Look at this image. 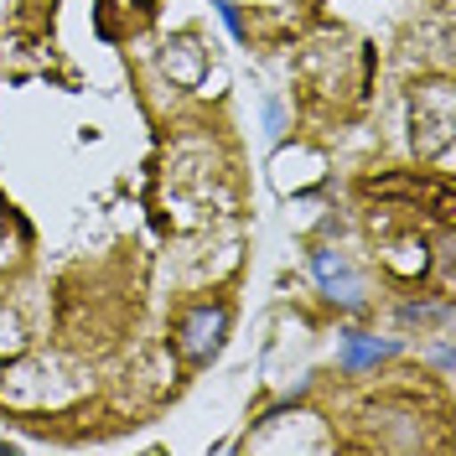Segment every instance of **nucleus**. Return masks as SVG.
Wrapping results in <instances>:
<instances>
[{
	"label": "nucleus",
	"instance_id": "nucleus-1",
	"mask_svg": "<svg viewBox=\"0 0 456 456\" xmlns=\"http://www.w3.org/2000/svg\"><path fill=\"white\" fill-rule=\"evenodd\" d=\"M312 275H316V285H322L332 301H347V306L363 301V281H358V270L347 265V255H338V249H316L312 255Z\"/></svg>",
	"mask_w": 456,
	"mask_h": 456
},
{
	"label": "nucleus",
	"instance_id": "nucleus-2",
	"mask_svg": "<svg viewBox=\"0 0 456 456\" xmlns=\"http://www.w3.org/2000/svg\"><path fill=\"white\" fill-rule=\"evenodd\" d=\"M399 342L395 338H373V332H347L342 338V353H338V369L342 373H363V369H379L384 358H395Z\"/></svg>",
	"mask_w": 456,
	"mask_h": 456
},
{
	"label": "nucleus",
	"instance_id": "nucleus-3",
	"mask_svg": "<svg viewBox=\"0 0 456 456\" xmlns=\"http://www.w3.org/2000/svg\"><path fill=\"white\" fill-rule=\"evenodd\" d=\"M213 5H218V21L228 27V37L244 42V16H239V5H233V0H213Z\"/></svg>",
	"mask_w": 456,
	"mask_h": 456
},
{
	"label": "nucleus",
	"instance_id": "nucleus-4",
	"mask_svg": "<svg viewBox=\"0 0 456 456\" xmlns=\"http://www.w3.org/2000/svg\"><path fill=\"white\" fill-rule=\"evenodd\" d=\"M265 125H270L265 135H270V141H281V130H285V114H281V104H265Z\"/></svg>",
	"mask_w": 456,
	"mask_h": 456
},
{
	"label": "nucleus",
	"instance_id": "nucleus-5",
	"mask_svg": "<svg viewBox=\"0 0 456 456\" xmlns=\"http://www.w3.org/2000/svg\"><path fill=\"white\" fill-rule=\"evenodd\" d=\"M141 5H151V0H141Z\"/></svg>",
	"mask_w": 456,
	"mask_h": 456
}]
</instances>
